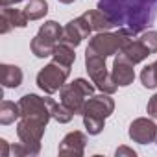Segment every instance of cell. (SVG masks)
Here are the masks:
<instances>
[{
	"label": "cell",
	"instance_id": "83f0119b",
	"mask_svg": "<svg viewBox=\"0 0 157 157\" xmlns=\"http://www.w3.org/2000/svg\"><path fill=\"white\" fill-rule=\"evenodd\" d=\"M19 2H22V0H2V8H6V6H15V4H19Z\"/></svg>",
	"mask_w": 157,
	"mask_h": 157
},
{
	"label": "cell",
	"instance_id": "7a4b0ae2",
	"mask_svg": "<svg viewBox=\"0 0 157 157\" xmlns=\"http://www.w3.org/2000/svg\"><path fill=\"white\" fill-rule=\"evenodd\" d=\"M115 111V102L107 93L93 94L83 107V126L89 135H100L105 128V118Z\"/></svg>",
	"mask_w": 157,
	"mask_h": 157
},
{
	"label": "cell",
	"instance_id": "d4e9b609",
	"mask_svg": "<svg viewBox=\"0 0 157 157\" xmlns=\"http://www.w3.org/2000/svg\"><path fill=\"white\" fill-rule=\"evenodd\" d=\"M146 113H148V117H151V118H157V93L148 100V105H146Z\"/></svg>",
	"mask_w": 157,
	"mask_h": 157
},
{
	"label": "cell",
	"instance_id": "ba28073f",
	"mask_svg": "<svg viewBox=\"0 0 157 157\" xmlns=\"http://www.w3.org/2000/svg\"><path fill=\"white\" fill-rule=\"evenodd\" d=\"M52 105H54V100L52 98H43L39 94H24L19 100L21 117L37 118V120L46 122V124L52 118Z\"/></svg>",
	"mask_w": 157,
	"mask_h": 157
},
{
	"label": "cell",
	"instance_id": "8fae6325",
	"mask_svg": "<svg viewBox=\"0 0 157 157\" xmlns=\"http://www.w3.org/2000/svg\"><path fill=\"white\" fill-rule=\"evenodd\" d=\"M133 67L135 65L118 52V56L113 59V70H111L118 87H128L133 83V80H135V68Z\"/></svg>",
	"mask_w": 157,
	"mask_h": 157
},
{
	"label": "cell",
	"instance_id": "cb8c5ba5",
	"mask_svg": "<svg viewBox=\"0 0 157 157\" xmlns=\"http://www.w3.org/2000/svg\"><path fill=\"white\" fill-rule=\"evenodd\" d=\"M140 41L144 43V46L150 50V54H157V32L155 30H148L140 35Z\"/></svg>",
	"mask_w": 157,
	"mask_h": 157
},
{
	"label": "cell",
	"instance_id": "5bb4252c",
	"mask_svg": "<svg viewBox=\"0 0 157 157\" xmlns=\"http://www.w3.org/2000/svg\"><path fill=\"white\" fill-rule=\"evenodd\" d=\"M83 21L89 24V28H91V32H107V30H111V28H115V24L109 21V17L104 13V11H100L98 8L96 10H89V11H85L83 15Z\"/></svg>",
	"mask_w": 157,
	"mask_h": 157
},
{
	"label": "cell",
	"instance_id": "52a82bcc",
	"mask_svg": "<svg viewBox=\"0 0 157 157\" xmlns=\"http://www.w3.org/2000/svg\"><path fill=\"white\" fill-rule=\"evenodd\" d=\"M70 76V68L61 67L59 63L52 61L46 67H43L37 74V87L46 93V94H54L57 91H61V87L65 85L67 78Z\"/></svg>",
	"mask_w": 157,
	"mask_h": 157
},
{
	"label": "cell",
	"instance_id": "484cf974",
	"mask_svg": "<svg viewBox=\"0 0 157 157\" xmlns=\"http://www.w3.org/2000/svg\"><path fill=\"white\" fill-rule=\"evenodd\" d=\"M115 155H117V157H122V155H129V157H135V155H137V151H135V150H131V148H128V146H120V148H117Z\"/></svg>",
	"mask_w": 157,
	"mask_h": 157
},
{
	"label": "cell",
	"instance_id": "30bf717a",
	"mask_svg": "<svg viewBox=\"0 0 157 157\" xmlns=\"http://www.w3.org/2000/svg\"><path fill=\"white\" fill-rule=\"evenodd\" d=\"M91 33V28L89 24L83 21V17H78L70 22H67V26L63 28V35H61V41L59 43H65L72 48L80 46L83 39H87Z\"/></svg>",
	"mask_w": 157,
	"mask_h": 157
},
{
	"label": "cell",
	"instance_id": "603a6c76",
	"mask_svg": "<svg viewBox=\"0 0 157 157\" xmlns=\"http://www.w3.org/2000/svg\"><path fill=\"white\" fill-rule=\"evenodd\" d=\"M140 83L146 89H155L157 87V78H155V72H153L151 65H148V67L142 68V72H140Z\"/></svg>",
	"mask_w": 157,
	"mask_h": 157
},
{
	"label": "cell",
	"instance_id": "4dcf8cb0",
	"mask_svg": "<svg viewBox=\"0 0 157 157\" xmlns=\"http://www.w3.org/2000/svg\"><path fill=\"white\" fill-rule=\"evenodd\" d=\"M155 142H157V139H155Z\"/></svg>",
	"mask_w": 157,
	"mask_h": 157
},
{
	"label": "cell",
	"instance_id": "ac0fdd59",
	"mask_svg": "<svg viewBox=\"0 0 157 157\" xmlns=\"http://www.w3.org/2000/svg\"><path fill=\"white\" fill-rule=\"evenodd\" d=\"M52 61L59 63L61 67L70 68V67L74 65V61H76L74 48L68 46V44H65V43H57V44H56V50H54V54H52Z\"/></svg>",
	"mask_w": 157,
	"mask_h": 157
},
{
	"label": "cell",
	"instance_id": "4316f807",
	"mask_svg": "<svg viewBox=\"0 0 157 157\" xmlns=\"http://www.w3.org/2000/svg\"><path fill=\"white\" fill-rule=\"evenodd\" d=\"M11 153V150H10V146H8V140L6 139H0V155L2 157H8Z\"/></svg>",
	"mask_w": 157,
	"mask_h": 157
},
{
	"label": "cell",
	"instance_id": "4fadbf2b",
	"mask_svg": "<svg viewBox=\"0 0 157 157\" xmlns=\"http://www.w3.org/2000/svg\"><path fill=\"white\" fill-rule=\"evenodd\" d=\"M28 17L24 13V10H17L13 6H6L2 8V28H0V33H10L13 28H26L28 26Z\"/></svg>",
	"mask_w": 157,
	"mask_h": 157
},
{
	"label": "cell",
	"instance_id": "9c48e42d",
	"mask_svg": "<svg viewBox=\"0 0 157 157\" xmlns=\"http://www.w3.org/2000/svg\"><path fill=\"white\" fill-rule=\"evenodd\" d=\"M128 135L137 144H151L157 139V124L151 120V117L150 118H146V117L135 118L129 124Z\"/></svg>",
	"mask_w": 157,
	"mask_h": 157
},
{
	"label": "cell",
	"instance_id": "f1b7e54d",
	"mask_svg": "<svg viewBox=\"0 0 157 157\" xmlns=\"http://www.w3.org/2000/svg\"><path fill=\"white\" fill-rule=\"evenodd\" d=\"M61 4H72V2H76V0H59Z\"/></svg>",
	"mask_w": 157,
	"mask_h": 157
},
{
	"label": "cell",
	"instance_id": "e0dca14e",
	"mask_svg": "<svg viewBox=\"0 0 157 157\" xmlns=\"http://www.w3.org/2000/svg\"><path fill=\"white\" fill-rule=\"evenodd\" d=\"M56 44H57V43L48 41V39H44V37H41V35L37 33V35L32 39V43H30V50H32V54H33L35 57L44 59V57H50V56L54 54Z\"/></svg>",
	"mask_w": 157,
	"mask_h": 157
},
{
	"label": "cell",
	"instance_id": "5b68a950",
	"mask_svg": "<svg viewBox=\"0 0 157 157\" xmlns=\"http://www.w3.org/2000/svg\"><path fill=\"white\" fill-rule=\"evenodd\" d=\"M85 68L91 76V80L94 83V87L102 93H107V94H113L118 85L115 82V78L111 72H107V67H105V57L104 56H98L91 50H85Z\"/></svg>",
	"mask_w": 157,
	"mask_h": 157
},
{
	"label": "cell",
	"instance_id": "9a60e30c",
	"mask_svg": "<svg viewBox=\"0 0 157 157\" xmlns=\"http://www.w3.org/2000/svg\"><path fill=\"white\" fill-rule=\"evenodd\" d=\"M22 78H24V74H22L21 67L8 65V63L0 65V82H2V85L6 89H17V87H21Z\"/></svg>",
	"mask_w": 157,
	"mask_h": 157
},
{
	"label": "cell",
	"instance_id": "f546056e",
	"mask_svg": "<svg viewBox=\"0 0 157 157\" xmlns=\"http://www.w3.org/2000/svg\"><path fill=\"white\" fill-rule=\"evenodd\" d=\"M151 67H153V72H155V78H157V61H155V63H151Z\"/></svg>",
	"mask_w": 157,
	"mask_h": 157
},
{
	"label": "cell",
	"instance_id": "d6986e66",
	"mask_svg": "<svg viewBox=\"0 0 157 157\" xmlns=\"http://www.w3.org/2000/svg\"><path fill=\"white\" fill-rule=\"evenodd\" d=\"M21 118V107L19 102H10V100H2L0 104V124L2 126H10L15 120Z\"/></svg>",
	"mask_w": 157,
	"mask_h": 157
},
{
	"label": "cell",
	"instance_id": "44dd1931",
	"mask_svg": "<svg viewBox=\"0 0 157 157\" xmlns=\"http://www.w3.org/2000/svg\"><path fill=\"white\" fill-rule=\"evenodd\" d=\"M39 35L48 39V41H54V43H59L61 41V35H63V28L56 22V21H46L41 28H39Z\"/></svg>",
	"mask_w": 157,
	"mask_h": 157
},
{
	"label": "cell",
	"instance_id": "6da1fadb",
	"mask_svg": "<svg viewBox=\"0 0 157 157\" xmlns=\"http://www.w3.org/2000/svg\"><path fill=\"white\" fill-rule=\"evenodd\" d=\"M98 10L133 37L146 32L157 19V0H98Z\"/></svg>",
	"mask_w": 157,
	"mask_h": 157
},
{
	"label": "cell",
	"instance_id": "7402d4cb",
	"mask_svg": "<svg viewBox=\"0 0 157 157\" xmlns=\"http://www.w3.org/2000/svg\"><path fill=\"white\" fill-rule=\"evenodd\" d=\"M72 117H74V113L63 104V102H54V105H52V118L56 120V122H59V124H68L70 120H72Z\"/></svg>",
	"mask_w": 157,
	"mask_h": 157
},
{
	"label": "cell",
	"instance_id": "3957f363",
	"mask_svg": "<svg viewBox=\"0 0 157 157\" xmlns=\"http://www.w3.org/2000/svg\"><path fill=\"white\" fill-rule=\"evenodd\" d=\"M133 39V35L122 28H118V32H98L94 37H91L89 41V46L87 50L98 54V56H104V57H109V56H115L118 54L129 41Z\"/></svg>",
	"mask_w": 157,
	"mask_h": 157
},
{
	"label": "cell",
	"instance_id": "ffe728a7",
	"mask_svg": "<svg viewBox=\"0 0 157 157\" xmlns=\"http://www.w3.org/2000/svg\"><path fill=\"white\" fill-rule=\"evenodd\" d=\"M24 13L30 21H41L48 13V2L46 0H28Z\"/></svg>",
	"mask_w": 157,
	"mask_h": 157
},
{
	"label": "cell",
	"instance_id": "2e32d148",
	"mask_svg": "<svg viewBox=\"0 0 157 157\" xmlns=\"http://www.w3.org/2000/svg\"><path fill=\"white\" fill-rule=\"evenodd\" d=\"M120 54H122L124 57H128L133 65H139V63H142L148 56H151L150 50L144 46V43H142L140 39H139V41H133V39H131V41L120 50Z\"/></svg>",
	"mask_w": 157,
	"mask_h": 157
},
{
	"label": "cell",
	"instance_id": "7c38bea8",
	"mask_svg": "<svg viewBox=\"0 0 157 157\" xmlns=\"http://www.w3.org/2000/svg\"><path fill=\"white\" fill-rule=\"evenodd\" d=\"M85 144H87V137L82 131H70L63 137V140L59 142V155H74V157H82L85 153Z\"/></svg>",
	"mask_w": 157,
	"mask_h": 157
},
{
	"label": "cell",
	"instance_id": "277c9868",
	"mask_svg": "<svg viewBox=\"0 0 157 157\" xmlns=\"http://www.w3.org/2000/svg\"><path fill=\"white\" fill-rule=\"evenodd\" d=\"M94 94V85L89 83L83 78H78L72 83H65L59 91L61 102L74 113V115H82L87 100Z\"/></svg>",
	"mask_w": 157,
	"mask_h": 157
},
{
	"label": "cell",
	"instance_id": "8992f818",
	"mask_svg": "<svg viewBox=\"0 0 157 157\" xmlns=\"http://www.w3.org/2000/svg\"><path fill=\"white\" fill-rule=\"evenodd\" d=\"M46 122L37 120V118H28L21 117L17 122V137L19 140L28 148L30 155H39L41 151V139L46 129Z\"/></svg>",
	"mask_w": 157,
	"mask_h": 157
}]
</instances>
